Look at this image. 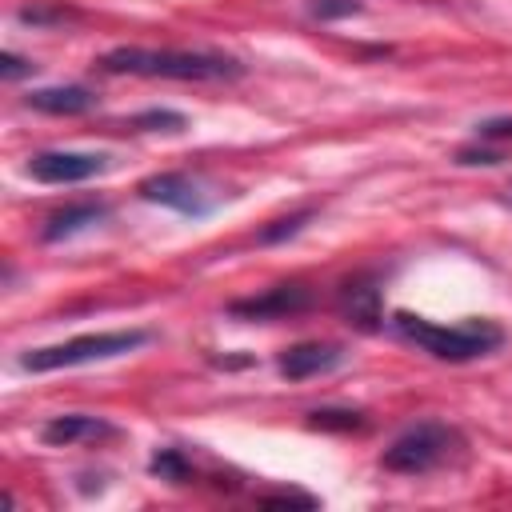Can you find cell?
Instances as JSON below:
<instances>
[{"mask_svg": "<svg viewBox=\"0 0 512 512\" xmlns=\"http://www.w3.org/2000/svg\"><path fill=\"white\" fill-rule=\"evenodd\" d=\"M132 128L140 132H184L188 128V116L184 112H172V108H148L132 120Z\"/></svg>", "mask_w": 512, "mask_h": 512, "instance_id": "cell-16", "label": "cell"}, {"mask_svg": "<svg viewBox=\"0 0 512 512\" xmlns=\"http://www.w3.org/2000/svg\"><path fill=\"white\" fill-rule=\"evenodd\" d=\"M152 340V332L144 328H120V332H84L72 336L64 344H48V348H28L20 356L24 372H56V368H76V364H96V360H112L124 352H136Z\"/></svg>", "mask_w": 512, "mask_h": 512, "instance_id": "cell-4", "label": "cell"}, {"mask_svg": "<svg viewBox=\"0 0 512 512\" xmlns=\"http://www.w3.org/2000/svg\"><path fill=\"white\" fill-rule=\"evenodd\" d=\"M344 360V348L340 344H320V340H304V344H292L280 352L276 368L284 380H308V376H320V372H332L336 364Z\"/></svg>", "mask_w": 512, "mask_h": 512, "instance_id": "cell-9", "label": "cell"}, {"mask_svg": "<svg viewBox=\"0 0 512 512\" xmlns=\"http://www.w3.org/2000/svg\"><path fill=\"white\" fill-rule=\"evenodd\" d=\"M108 76H152V80H196L228 84L244 76V64L224 52H188V48H112L96 60Z\"/></svg>", "mask_w": 512, "mask_h": 512, "instance_id": "cell-1", "label": "cell"}, {"mask_svg": "<svg viewBox=\"0 0 512 512\" xmlns=\"http://www.w3.org/2000/svg\"><path fill=\"white\" fill-rule=\"evenodd\" d=\"M364 4L360 0H308V16L328 24V20H348V16H360Z\"/></svg>", "mask_w": 512, "mask_h": 512, "instance_id": "cell-17", "label": "cell"}, {"mask_svg": "<svg viewBox=\"0 0 512 512\" xmlns=\"http://www.w3.org/2000/svg\"><path fill=\"white\" fill-rule=\"evenodd\" d=\"M28 108L48 112V116H80L96 108V92L84 84H56V88H36L24 96Z\"/></svg>", "mask_w": 512, "mask_h": 512, "instance_id": "cell-10", "label": "cell"}, {"mask_svg": "<svg viewBox=\"0 0 512 512\" xmlns=\"http://www.w3.org/2000/svg\"><path fill=\"white\" fill-rule=\"evenodd\" d=\"M464 452V436L444 424V420H416L408 424L380 456V464L388 472H400V476H428L444 464H452L456 456Z\"/></svg>", "mask_w": 512, "mask_h": 512, "instance_id": "cell-3", "label": "cell"}, {"mask_svg": "<svg viewBox=\"0 0 512 512\" xmlns=\"http://www.w3.org/2000/svg\"><path fill=\"white\" fill-rule=\"evenodd\" d=\"M308 424L332 428V432H356V428H364V416L356 408H316V412H308Z\"/></svg>", "mask_w": 512, "mask_h": 512, "instance_id": "cell-15", "label": "cell"}, {"mask_svg": "<svg viewBox=\"0 0 512 512\" xmlns=\"http://www.w3.org/2000/svg\"><path fill=\"white\" fill-rule=\"evenodd\" d=\"M108 168V156L104 152H64V148H52V152H36L28 160V176L40 180V184H80V180H92Z\"/></svg>", "mask_w": 512, "mask_h": 512, "instance_id": "cell-6", "label": "cell"}, {"mask_svg": "<svg viewBox=\"0 0 512 512\" xmlns=\"http://www.w3.org/2000/svg\"><path fill=\"white\" fill-rule=\"evenodd\" d=\"M260 504H300V508H316V496H304V492H268Z\"/></svg>", "mask_w": 512, "mask_h": 512, "instance_id": "cell-22", "label": "cell"}, {"mask_svg": "<svg viewBox=\"0 0 512 512\" xmlns=\"http://www.w3.org/2000/svg\"><path fill=\"white\" fill-rule=\"evenodd\" d=\"M316 216V208H296V212H288V216H280V220H272L268 228H260V244H280V240H292V236H300L304 228H308V220Z\"/></svg>", "mask_w": 512, "mask_h": 512, "instance_id": "cell-13", "label": "cell"}, {"mask_svg": "<svg viewBox=\"0 0 512 512\" xmlns=\"http://www.w3.org/2000/svg\"><path fill=\"white\" fill-rule=\"evenodd\" d=\"M68 16H76V12L64 8V4H40V0H32V4L20 8V20H24V24H60V20H68Z\"/></svg>", "mask_w": 512, "mask_h": 512, "instance_id": "cell-18", "label": "cell"}, {"mask_svg": "<svg viewBox=\"0 0 512 512\" xmlns=\"http://www.w3.org/2000/svg\"><path fill=\"white\" fill-rule=\"evenodd\" d=\"M108 216V204H100V200H80V204H68V208H60V212H52L48 220H44V240L48 244H60V240H68V236H76V232H84V228H92V224H100Z\"/></svg>", "mask_w": 512, "mask_h": 512, "instance_id": "cell-12", "label": "cell"}, {"mask_svg": "<svg viewBox=\"0 0 512 512\" xmlns=\"http://www.w3.org/2000/svg\"><path fill=\"white\" fill-rule=\"evenodd\" d=\"M392 332L408 344H416L420 352L436 356V360H448V364H468V360H480L488 352H496L504 344V328L492 324V320H460V324H436L428 316H416V312H392Z\"/></svg>", "mask_w": 512, "mask_h": 512, "instance_id": "cell-2", "label": "cell"}, {"mask_svg": "<svg viewBox=\"0 0 512 512\" xmlns=\"http://www.w3.org/2000/svg\"><path fill=\"white\" fill-rule=\"evenodd\" d=\"M32 72H36V64L24 60V56H16V52H4L0 56V76L4 80H20V76H32Z\"/></svg>", "mask_w": 512, "mask_h": 512, "instance_id": "cell-20", "label": "cell"}, {"mask_svg": "<svg viewBox=\"0 0 512 512\" xmlns=\"http://www.w3.org/2000/svg\"><path fill=\"white\" fill-rule=\"evenodd\" d=\"M108 436H116V424L104 420V416H92V412H64V416H52V420L40 428V440L52 444V448L88 444V440H108Z\"/></svg>", "mask_w": 512, "mask_h": 512, "instance_id": "cell-8", "label": "cell"}, {"mask_svg": "<svg viewBox=\"0 0 512 512\" xmlns=\"http://www.w3.org/2000/svg\"><path fill=\"white\" fill-rule=\"evenodd\" d=\"M148 472H152V476H160V480L180 484V480H188L192 464H188V456H184L180 448H160V452L148 460Z\"/></svg>", "mask_w": 512, "mask_h": 512, "instance_id": "cell-14", "label": "cell"}, {"mask_svg": "<svg viewBox=\"0 0 512 512\" xmlns=\"http://www.w3.org/2000/svg\"><path fill=\"white\" fill-rule=\"evenodd\" d=\"M140 196L152 204H164L180 216H208L216 208V196L208 192V184L188 172H156V176L140 180Z\"/></svg>", "mask_w": 512, "mask_h": 512, "instance_id": "cell-5", "label": "cell"}, {"mask_svg": "<svg viewBox=\"0 0 512 512\" xmlns=\"http://www.w3.org/2000/svg\"><path fill=\"white\" fill-rule=\"evenodd\" d=\"M476 136L488 144H512V116H492L476 124Z\"/></svg>", "mask_w": 512, "mask_h": 512, "instance_id": "cell-19", "label": "cell"}, {"mask_svg": "<svg viewBox=\"0 0 512 512\" xmlns=\"http://www.w3.org/2000/svg\"><path fill=\"white\" fill-rule=\"evenodd\" d=\"M312 304V292L304 284H272L256 296H244V300H232L228 312L240 316V320H276V316H296Z\"/></svg>", "mask_w": 512, "mask_h": 512, "instance_id": "cell-7", "label": "cell"}, {"mask_svg": "<svg viewBox=\"0 0 512 512\" xmlns=\"http://www.w3.org/2000/svg\"><path fill=\"white\" fill-rule=\"evenodd\" d=\"M508 196H512V188H508Z\"/></svg>", "mask_w": 512, "mask_h": 512, "instance_id": "cell-23", "label": "cell"}, {"mask_svg": "<svg viewBox=\"0 0 512 512\" xmlns=\"http://www.w3.org/2000/svg\"><path fill=\"white\" fill-rule=\"evenodd\" d=\"M340 312L348 316V324H356L364 332L380 328V288H376V280H368V276L348 280L340 288Z\"/></svg>", "mask_w": 512, "mask_h": 512, "instance_id": "cell-11", "label": "cell"}, {"mask_svg": "<svg viewBox=\"0 0 512 512\" xmlns=\"http://www.w3.org/2000/svg\"><path fill=\"white\" fill-rule=\"evenodd\" d=\"M504 160V152H496V148H460L456 152V164H464V168H472V164H500Z\"/></svg>", "mask_w": 512, "mask_h": 512, "instance_id": "cell-21", "label": "cell"}]
</instances>
